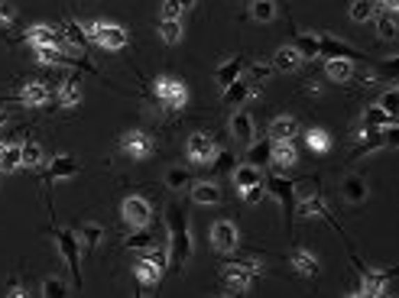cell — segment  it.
<instances>
[{
  "mask_svg": "<svg viewBox=\"0 0 399 298\" xmlns=\"http://www.w3.org/2000/svg\"><path fill=\"white\" fill-rule=\"evenodd\" d=\"M120 214H124V221L130 224L133 230H136V227H150L152 207H150V201H146V198L130 195V198H124V205H120Z\"/></svg>",
  "mask_w": 399,
  "mask_h": 298,
  "instance_id": "9",
  "label": "cell"
},
{
  "mask_svg": "<svg viewBox=\"0 0 399 298\" xmlns=\"http://www.w3.org/2000/svg\"><path fill=\"white\" fill-rule=\"evenodd\" d=\"M7 123H10V113L3 111V107H0V127H7Z\"/></svg>",
  "mask_w": 399,
  "mask_h": 298,
  "instance_id": "54",
  "label": "cell"
},
{
  "mask_svg": "<svg viewBox=\"0 0 399 298\" xmlns=\"http://www.w3.org/2000/svg\"><path fill=\"white\" fill-rule=\"evenodd\" d=\"M179 3H182V10H191L195 3H198V0H179Z\"/></svg>",
  "mask_w": 399,
  "mask_h": 298,
  "instance_id": "55",
  "label": "cell"
},
{
  "mask_svg": "<svg viewBox=\"0 0 399 298\" xmlns=\"http://www.w3.org/2000/svg\"><path fill=\"white\" fill-rule=\"evenodd\" d=\"M250 97H260V84H253L250 78H244V74H240L237 81H230L228 88H224V94H221V101L228 104V107H244Z\"/></svg>",
  "mask_w": 399,
  "mask_h": 298,
  "instance_id": "10",
  "label": "cell"
},
{
  "mask_svg": "<svg viewBox=\"0 0 399 298\" xmlns=\"http://www.w3.org/2000/svg\"><path fill=\"white\" fill-rule=\"evenodd\" d=\"M166 233H169V266L172 272H182V266L191 260L195 237H191V227L179 205L169 207V214H166Z\"/></svg>",
  "mask_w": 399,
  "mask_h": 298,
  "instance_id": "1",
  "label": "cell"
},
{
  "mask_svg": "<svg viewBox=\"0 0 399 298\" xmlns=\"http://www.w3.org/2000/svg\"><path fill=\"white\" fill-rule=\"evenodd\" d=\"M318 46H322V56H344V58H363L361 52L347 42H338L334 36H318Z\"/></svg>",
  "mask_w": 399,
  "mask_h": 298,
  "instance_id": "25",
  "label": "cell"
},
{
  "mask_svg": "<svg viewBox=\"0 0 399 298\" xmlns=\"http://www.w3.org/2000/svg\"><path fill=\"white\" fill-rule=\"evenodd\" d=\"M260 272H263V266L257 260H250V262H228L221 276H224V285H228L230 295H240V292L250 289L253 276H260Z\"/></svg>",
  "mask_w": 399,
  "mask_h": 298,
  "instance_id": "3",
  "label": "cell"
},
{
  "mask_svg": "<svg viewBox=\"0 0 399 298\" xmlns=\"http://www.w3.org/2000/svg\"><path fill=\"white\" fill-rule=\"evenodd\" d=\"M341 188H344V201H351V205H363L370 198V188H367V182L361 175H347Z\"/></svg>",
  "mask_w": 399,
  "mask_h": 298,
  "instance_id": "21",
  "label": "cell"
},
{
  "mask_svg": "<svg viewBox=\"0 0 399 298\" xmlns=\"http://www.w3.org/2000/svg\"><path fill=\"white\" fill-rule=\"evenodd\" d=\"M88 29V39H95L101 49H107V52H117V49L127 46V29L117 26V23H107V19H95Z\"/></svg>",
  "mask_w": 399,
  "mask_h": 298,
  "instance_id": "5",
  "label": "cell"
},
{
  "mask_svg": "<svg viewBox=\"0 0 399 298\" xmlns=\"http://www.w3.org/2000/svg\"><path fill=\"white\" fill-rule=\"evenodd\" d=\"M19 166H26V168L42 166V146H39L36 140L19 143Z\"/></svg>",
  "mask_w": 399,
  "mask_h": 298,
  "instance_id": "33",
  "label": "cell"
},
{
  "mask_svg": "<svg viewBox=\"0 0 399 298\" xmlns=\"http://www.w3.org/2000/svg\"><path fill=\"white\" fill-rule=\"evenodd\" d=\"M292 214H299V217H328V205H324L318 195H308V198H299V201H295Z\"/></svg>",
  "mask_w": 399,
  "mask_h": 298,
  "instance_id": "23",
  "label": "cell"
},
{
  "mask_svg": "<svg viewBox=\"0 0 399 298\" xmlns=\"http://www.w3.org/2000/svg\"><path fill=\"white\" fill-rule=\"evenodd\" d=\"M191 201H195V205H205V207L218 205L221 188L214 185V182H195V185H191Z\"/></svg>",
  "mask_w": 399,
  "mask_h": 298,
  "instance_id": "24",
  "label": "cell"
},
{
  "mask_svg": "<svg viewBox=\"0 0 399 298\" xmlns=\"http://www.w3.org/2000/svg\"><path fill=\"white\" fill-rule=\"evenodd\" d=\"M159 36L166 46H175V42H182V19H159Z\"/></svg>",
  "mask_w": 399,
  "mask_h": 298,
  "instance_id": "37",
  "label": "cell"
},
{
  "mask_svg": "<svg viewBox=\"0 0 399 298\" xmlns=\"http://www.w3.org/2000/svg\"><path fill=\"white\" fill-rule=\"evenodd\" d=\"M299 65H302V56L295 52V46L276 49V56H273V68H276V72H295Z\"/></svg>",
  "mask_w": 399,
  "mask_h": 298,
  "instance_id": "26",
  "label": "cell"
},
{
  "mask_svg": "<svg viewBox=\"0 0 399 298\" xmlns=\"http://www.w3.org/2000/svg\"><path fill=\"white\" fill-rule=\"evenodd\" d=\"M211 166H218L221 172H230V168H234V152H228V149H221V152H214V159H211Z\"/></svg>",
  "mask_w": 399,
  "mask_h": 298,
  "instance_id": "47",
  "label": "cell"
},
{
  "mask_svg": "<svg viewBox=\"0 0 399 298\" xmlns=\"http://www.w3.org/2000/svg\"><path fill=\"white\" fill-rule=\"evenodd\" d=\"M269 149H273V140H260V143H253L250 140V152H247V162L250 166H266L269 162Z\"/></svg>",
  "mask_w": 399,
  "mask_h": 298,
  "instance_id": "36",
  "label": "cell"
},
{
  "mask_svg": "<svg viewBox=\"0 0 399 298\" xmlns=\"http://www.w3.org/2000/svg\"><path fill=\"white\" fill-rule=\"evenodd\" d=\"M240 198L247 201V205H260L266 198V188H263V182H257V185H250V188H240Z\"/></svg>",
  "mask_w": 399,
  "mask_h": 298,
  "instance_id": "46",
  "label": "cell"
},
{
  "mask_svg": "<svg viewBox=\"0 0 399 298\" xmlns=\"http://www.w3.org/2000/svg\"><path fill=\"white\" fill-rule=\"evenodd\" d=\"M65 39L72 42V46H85L88 42V29H85V23H65Z\"/></svg>",
  "mask_w": 399,
  "mask_h": 298,
  "instance_id": "43",
  "label": "cell"
},
{
  "mask_svg": "<svg viewBox=\"0 0 399 298\" xmlns=\"http://www.w3.org/2000/svg\"><path fill=\"white\" fill-rule=\"evenodd\" d=\"M228 130H230V136H234V140H244V143L257 140V123H253L250 111H237V113H234V117H230V123H228Z\"/></svg>",
  "mask_w": 399,
  "mask_h": 298,
  "instance_id": "15",
  "label": "cell"
},
{
  "mask_svg": "<svg viewBox=\"0 0 399 298\" xmlns=\"http://www.w3.org/2000/svg\"><path fill=\"white\" fill-rule=\"evenodd\" d=\"M189 182H191V175L185 168H169V172H166V185L169 188H185Z\"/></svg>",
  "mask_w": 399,
  "mask_h": 298,
  "instance_id": "45",
  "label": "cell"
},
{
  "mask_svg": "<svg viewBox=\"0 0 399 298\" xmlns=\"http://www.w3.org/2000/svg\"><path fill=\"white\" fill-rule=\"evenodd\" d=\"M250 17L257 19V23H273L276 19V0H253Z\"/></svg>",
  "mask_w": 399,
  "mask_h": 298,
  "instance_id": "38",
  "label": "cell"
},
{
  "mask_svg": "<svg viewBox=\"0 0 399 298\" xmlns=\"http://www.w3.org/2000/svg\"><path fill=\"white\" fill-rule=\"evenodd\" d=\"M351 19L354 23H370L373 19V3L370 0H354L351 3Z\"/></svg>",
  "mask_w": 399,
  "mask_h": 298,
  "instance_id": "42",
  "label": "cell"
},
{
  "mask_svg": "<svg viewBox=\"0 0 399 298\" xmlns=\"http://www.w3.org/2000/svg\"><path fill=\"white\" fill-rule=\"evenodd\" d=\"M56 243H58V253L65 256L72 276H75V285L81 289V240H78V233L62 227V230H56Z\"/></svg>",
  "mask_w": 399,
  "mask_h": 298,
  "instance_id": "6",
  "label": "cell"
},
{
  "mask_svg": "<svg viewBox=\"0 0 399 298\" xmlns=\"http://www.w3.org/2000/svg\"><path fill=\"white\" fill-rule=\"evenodd\" d=\"M377 33H380V39H396V33H399V26H396V19H393V13H380L377 17Z\"/></svg>",
  "mask_w": 399,
  "mask_h": 298,
  "instance_id": "41",
  "label": "cell"
},
{
  "mask_svg": "<svg viewBox=\"0 0 399 298\" xmlns=\"http://www.w3.org/2000/svg\"><path fill=\"white\" fill-rule=\"evenodd\" d=\"M23 39H26L29 46H39V42H49V46H58V49L68 46L65 33L56 29V26H49V23H36V26H29L26 33H23Z\"/></svg>",
  "mask_w": 399,
  "mask_h": 298,
  "instance_id": "14",
  "label": "cell"
},
{
  "mask_svg": "<svg viewBox=\"0 0 399 298\" xmlns=\"http://www.w3.org/2000/svg\"><path fill=\"white\" fill-rule=\"evenodd\" d=\"M185 149H189V159L195 162V166H211V159H214V152H218L214 140H211V133H191Z\"/></svg>",
  "mask_w": 399,
  "mask_h": 298,
  "instance_id": "12",
  "label": "cell"
},
{
  "mask_svg": "<svg viewBox=\"0 0 399 298\" xmlns=\"http://www.w3.org/2000/svg\"><path fill=\"white\" fill-rule=\"evenodd\" d=\"M58 104L62 107H78L81 104V88H78L75 78H65V81L58 84Z\"/></svg>",
  "mask_w": 399,
  "mask_h": 298,
  "instance_id": "32",
  "label": "cell"
},
{
  "mask_svg": "<svg viewBox=\"0 0 399 298\" xmlns=\"http://www.w3.org/2000/svg\"><path fill=\"white\" fill-rule=\"evenodd\" d=\"M269 162H273L276 168H292L295 162H299V152H295L292 143H273V149H269Z\"/></svg>",
  "mask_w": 399,
  "mask_h": 298,
  "instance_id": "22",
  "label": "cell"
},
{
  "mask_svg": "<svg viewBox=\"0 0 399 298\" xmlns=\"http://www.w3.org/2000/svg\"><path fill=\"white\" fill-rule=\"evenodd\" d=\"M33 58H36L39 65H62V62H65V52H62L58 46L39 42V46H33Z\"/></svg>",
  "mask_w": 399,
  "mask_h": 298,
  "instance_id": "29",
  "label": "cell"
},
{
  "mask_svg": "<svg viewBox=\"0 0 399 298\" xmlns=\"http://www.w3.org/2000/svg\"><path fill=\"white\" fill-rule=\"evenodd\" d=\"M240 243V233H237V224L230 221H218L211 227V246L218 253H234Z\"/></svg>",
  "mask_w": 399,
  "mask_h": 298,
  "instance_id": "13",
  "label": "cell"
},
{
  "mask_svg": "<svg viewBox=\"0 0 399 298\" xmlns=\"http://www.w3.org/2000/svg\"><path fill=\"white\" fill-rule=\"evenodd\" d=\"M49 101V84L46 81H26L23 91H19V104L26 107H42Z\"/></svg>",
  "mask_w": 399,
  "mask_h": 298,
  "instance_id": "18",
  "label": "cell"
},
{
  "mask_svg": "<svg viewBox=\"0 0 399 298\" xmlns=\"http://www.w3.org/2000/svg\"><path fill=\"white\" fill-rule=\"evenodd\" d=\"M78 175V162L72 156H56L49 162V172H46V182H65V178H75Z\"/></svg>",
  "mask_w": 399,
  "mask_h": 298,
  "instance_id": "16",
  "label": "cell"
},
{
  "mask_svg": "<svg viewBox=\"0 0 399 298\" xmlns=\"http://www.w3.org/2000/svg\"><path fill=\"white\" fill-rule=\"evenodd\" d=\"M230 178H234V185L240 188H250V185H257V182H263V172H260L257 166H237V168H230Z\"/></svg>",
  "mask_w": 399,
  "mask_h": 298,
  "instance_id": "27",
  "label": "cell"
},
{
  "mask_svg": "<svg viewBox=\"0 0 399 298\" xmlns=\"http://www.w3.org/2000/svg\"><path fill=\"white\" fill-rule=\"evenodd\" d=\"M305 143H308V149L312 152H328V146H331V136L324 130H318V127H312V130L305 133Z\"/></svg>",
  "mask_w": 399,
  "mask_h": 298,
  "instance_id": "40",
  "label": "cell"
},
{
  "mask_svg": "<svg viewBox=\"0 0 399 298\" xmlns=\"http://www.w3.org/2000/svg\"><path fill=\"white\" fill-rule=\"evenodd\" d=\"M295 52H299L302 58H318L322 56L318 36H315V33H299V36H295Z\"/></svg>",
  "mask_w": 399,
  "mask_h": 298,
  "instance_id": "31",
  "label": "cell"
},
{
  "mask_svg": "<svg viewBox=\"0 0 399 298\" xmlns=\"http://www.w3.org/2000/svg\"><path fill=\"white\" fill-rule=\"evenodd\" d=\"M152 243H156L152 240V233L146 230V227H136V233H130L124 240V250H150Z\"/></svg>",
  "mask_w": 399,
  "mask_h": 298,
  "instance_id": "39",
  "label": "cell"
},
{
  "mask_svg": "<svg viewBox=\"0 0 399 298\" xmlns=\"http://www.w3.org/2000/svg\"><path fill=\"white\" fill-rule=\"evenodd\" d=\"M263 188L269 191L273 198H279L283 201V211H285V217L292 221V207H295V182H289V178H283V175H276V172H269V178L263 182Z\"/></svg>",
  "mask_w": 399,
  "mask_h": 298,
  "instance_id": "11",
  "label": "cell"
},
{
  "mask_svg": "<svg viewBox=\"0 0 399 298\" xmlns=\"http://www.w3.org/2000/svg\"><path fill=\"white\" fill-rule=\"evenodd\" d=\"M292 269L299 272V276H305V279H312V276L322 272V262H318V256H315L312 250H295L292 253Z\"/></svg>",
  "mask_w": 399,
  "mask_h": 298,
  "instance_id": "17",
  "label": "cell"
},
{
  "mask_svg": "<svg viewBox=\"0 0 399 298\" xmlns=\"http://www.w3.org/2000/svg\"><path fill=\"white\" fill-rule=\"evenodd\" d=\"M295 133H299L295 117H276V120L269 123V140L273 143H292Z\"/></svg>",
  "mask_w": 399,
  "mask_h": 298,
  "instance_id": "20",
  "label": "cell"
},
{
  "mask_svg": "<svg viewBox=\"0 0 399 298\" xmlns=\"http://www.w3.org/2000/svg\"><path fill=\"white\" fill-rule=\"evenodd\" d=\"M7 295H13V298H23V295H29V292L23 289V282H19V279H10V282H7Z\"/></svg>",
  "mask_w": 399,
  "mask_h": 298,
  "instance_id": "51",
  "label": "cell"
},
{
  "mask_svg": "<svg viewBox=\"0 0 399 298\" xmlns=\"http://www.w3.org/2000/svg\"><path fill=\"white\" fill-rule=\"evenodd\" d=\"M65 282L58 279V276H46V279H42V292H39V295H46V298H58V295H65Z\"/></svg>",
  "mask_w": 399,
  "mask_h": 298,
  "instance_id": "44",
  "label": "cell"
},
{
  "mask_svg": "<svg viewBox=\"0 0 399 298\" xmlns=\"http://www.w3.org/2000/svg\"><path fill=\"white\" fill-rule=\"evenodd\" d=\"M266 74H269V68H266V65H250V81H253V84H260Z\"/></svg>",
  "mask_w": 399,
  "mask_h": 298,
  "instance_id": "52",
  "label": "cell"
},
{
  "mask_svg": "<svg viewBox=\"0 0 399 298\" xmlns=\"http://www.w3.org/2000/svg\"><path fill=\"white\" fill-rule=\"evenodd\" d=\"M377 107H383L386 113H396V107H399V94H396V88L383 91V97H380V104H377Z\"/></svg>",
  "mask_w": 399,
  "mask_h": 298,
  "instance_id": "48",
  "label": "cell"
},
{
  "mask_svg": "<svg viewBox=\"0 0 399 298\" xmlns=\"http://www.w3.org/2000/svg\"><path fill=\"white\" fill-rule=\"evenodd\" d=\"M393 123H396V113H386L383 107H377V104L363 113V127H367V130H380V127H393Z\"/></svg>",
  "mask_w": 399,
  "mask_h": 298,
  "instance_id": "30",
  "label": "cell"
},
{
  "mask_svg": "<svg viewBox=\"0 0 399 298\" xmlns=\"http://www.w3.org/2000/svg\"><path fill=\"white\" fill-rule=\"evenodd\" d=\"M361 266V289L354 292V295H363V298H377V295H386V285H390V269H370V266Z\"/></svg>",
  "mask_w": 399,
  "mask_h": 298,
  "instance_id": "7",
  "label": "cell"
},
{
  "mask_svg": "<svg viewBox=\"0 0 399 298\" xmlns=\"http://www.w3.org/2000/svg\"><path fill=\"white\" fill-rule=\"evenodd\" d=\"M152 94H156V104H159L162 111H182L185 104H189V88L179 81V78H156L152 84Z\"/></svg>",
  "mask_w": 399,
  "mask_h": 298,
  "instance_id": "2",
  "label": "cell"
},
{
  "mask_svg": "<svg viewBox=\"0 0 399 298\" xmlns=\"http://www.w3.org/2000/svg\"><path fill=\"white\" fill-rule=\"evenodd\" d=\"M101 237H104V227L101 224H85L81 230H78V240H81V250H88V253H95V246L101 243Z\"/></svg>",
  "mask_w": 399,
  "mask_h": 298,
  "instance_id": "35",
  "label": "cell"
},
{
  "mask_svg": "<svg viewBox=\"0 0 399 298\" xmlns=\"http://www.w3.org/2000/svg\"><path fill=\"white\" fill-rule=\"evenodd\" d=\"M240 74H244V58H228L224 65H218V72H214V81H218L221 88H228L230 81H237Z\"/></svg>",
  "mask_w": 399,
  "mask_h": 298,
  "instance_id": "28",
  "label": "cell"
},
{
  "mask_svg": "<svg viewBox=\"0 0 399 298\" xmlns=\"http://www.w3.org/2000/svg\"><path fill=\"white\" fill-rule=\"evenodd\" d=\"M377 7H380L383 13H396V10H399V0H377Z\"/></svg>",
  "mask_w": 399,
  "mask_h": 298,
  "instance_id": "53",
  "label": "cell"
},
{
  "mask_svg": "<svg viewBox=\"0 0 399 298\" xmlns=\"http://www.w3.org/2000/svg\"><path fill=\"white\" fill-rule=\"evenodd\" d=\"M120 149H124V156L133 159V162H143V159L152 156V136L143 130H127L120 136Z\"/></svg>",
  "mask_w": 399,
  "mask_h": 298,
  "instance_id": "8",
  "label": "cell"
},
{
  "mask_svg": "<svg viewBox=\"0 0 399 298\" xmlns=\"http://www.w3.org/2000/svg\"><path fill=\"white\" fill-rule=\"evenodd\" d=\"M324 74H328L331 81H338V84L351 81V74H354L351 58H344V56H328V62H324Z\"/></svg>",
  "mask_w": 399,
  "mask_h": 298,
  "instance_id": "19",
  "label": "cell"
},
{
  "mask_svg": "<svg viewBox=\"0 0 399 298\" xmlns=\"http://www.w3.org/2000/svg\"><path fill=\"white\" fill-rule=\"evenodd\" d=\"M19 166V143H7V146H0V172L10 175V172H17Z\"/></svg>",
  "mask_w": 399,
  "mask_h": 298,
  "instance_id": "34",
  "label": "cell"
},
{
  "mask_svg": "<svg viewBox=\"0 0 399 298\" xmlns=\"http://www.w3.org/2000/svg\"><path fill=\"white\" fill-rule=\"evenodd\" d=\"M182 13H185V10H182L179 0H166V3H162V17L166 19H179Z\"/></svg>",
  "mask_w": 399,
  "mask_h": 298,
  "instance_id": "49",
  "label": "cell"
},
{
  "mask_svg": "<svg viewBox=\"0 0 399 298\" xmlns=\"http://www.w3.org/2000/svg\"><path fill=\"white\" fill-rule=\"evenodd\" d=\"M162 269H166V253L162 250H146L133 262V276L140 285H156L162 279Z\"/></svg>",
  "mask_w": 399,
  "mask_h": 298,
  "instance_id": "4",
  "label": "cell"
},
{
  "mask_svg": "<svg viewBox=\"0 0 399 298\" xmlns=\"http://www.w3.org/2000/svg\"><path fill=\"white\" fill-rule=\"evenodd\" d=\"M17 19V10L10 7V3H0V26H10Z\"/></svg>",
  "mask_w": 399,
  "mask_h": 298,
  "instance_id": "50",
  "label": "cell"
}]
</instances>
